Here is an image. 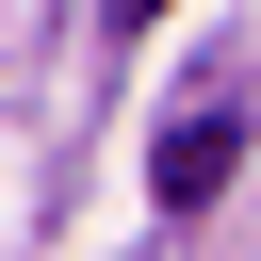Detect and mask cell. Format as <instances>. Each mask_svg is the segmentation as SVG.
Returning a JSON list of instances; mask_svg holds the SVG:
<instances>
[{"mask_svg":"<svg viewBox=\"0 0 261 261\" xmlns=\"http://www.w3.org/2000/svg\"><path fill=\"white\" fill-rule=\"evenodd\" d=\"M228 147H245L228 114H179V130H163V163H147V179H163V212H196V196H228Z\"/></svg>","mask_w":261,"mask_h":261,"instance_id":"6da1fadb","label":"cell"},{"mask_svg":"<svg viewBox=\"0 0 261 261\" xmlns=\"http://www.w3.org/2000/svg\"><path fill=\"white\" fill-rule=\"evenodd\" d=\"M114 16H163V0H114Z\"/></svg>","mask_w":261,"mask_h":261,"instance_id":"7a4b0ae2","label":"cell"}]
</instances>
